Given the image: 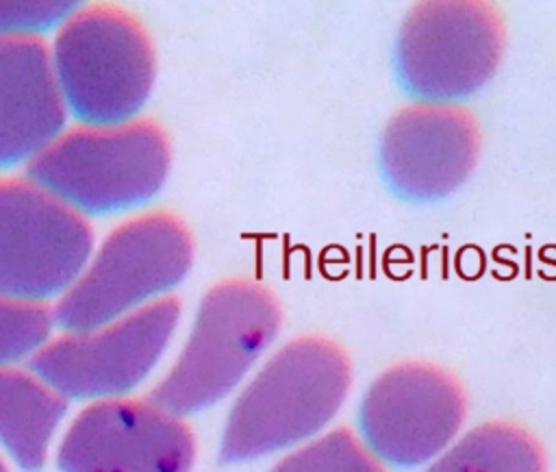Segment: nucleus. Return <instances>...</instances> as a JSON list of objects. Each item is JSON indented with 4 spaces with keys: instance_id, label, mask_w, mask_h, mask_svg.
Here are the masks:
<instances>
[{
    "instance_id": "423d86ee",
    "label": "nucleus",
    "mask_w": 556,
    "mask_h": 472,
    "mask_svg": "<svg viewBox=\"0 0 556 472\" xmlns=\"http://www.w3.org/2000/svg\"><path fill=\"white\" fill-rule=\"evenodd\" d=\"M502 46V20L491 2H419L395 39V76L424 104L463 100L495 74Z\"/></svg>"
},
{
    "instance_id": "f257e3e1",
    "label": "nucleus",
    "mask_w": 556,
    "mask_h": 472,
    "mask_svg": "<svg viewBox=\"0 0 556 472\" xmlns=\"http://www.w3.org/2000/svg\"><path fill=\"white\" fill-rule=\"evenodd\" d=\"M350 381V361L332 341L321 337L289 341L230 407L219 459L241 463L315 435L343 405Z\"/></svg>"
},
{
    "instance_id": "f03ea898",
    "label": "nucleus",
    "mask_w": 556,
    "mask_h": 472,
    "mask_svg": "<svg viewBox=\"0 0 556 472\" xmlns=\"http://www.w3.org/2000/svg\"><path fill=\"white\" fill-rule=\"evenodd\" d=\"M169 172V141L150 120L61 133L26 178L80 215H109L152 200Z\"/></svg>"
},
{
    "instance_id": "6e6552de",
    "label": "nucleus",
    "mask_w": 556,
    "mask_h": 472,
    "mask_svg": "<svg viewBox=\"0 0 556 472\" xmlns=\"http://www.w3.org/2000/svg\"><path fill=\"white\" fill-rule=\"evenodd\" d=\"M93 252L85 218L28 178H0V294L61 298Z\"/></svg>"
},
{
    "instance_id": "a211bd4d",
    "label": "nucleus",
    "mask_w": 556,
    "mask_h": 472,
    "mask_svg": "<svg viewBox=\"0 0 556 472\" xmlns=\"http://www.w3.org/2000/svg\"><path fill=\"white\" fill-rule=\"evenodd\" d=\"M0 472H9V470H7V465H4V461H2V459H0Z\"/></svg>"
},
{
    "instance_id": "4468645a",
    "label": "nucleus",
    "mask_w": 556,
    "mask_h": 472,
    "mask_svg": "<svg viewBox=\"0 0 556 472\" xmlns=\"http://www.w3.org/2000/svg\"><path fill=\"white\" fill-rule=\"evenodd\" d=\"M426 472H545V455L521 426L486 422L463 435Z\"/></svg>"
},
{
    "instance_id": "dca6fc26",
    "label": "nucleus",
    "mask_w": 556,
    "mask_h": 472,
    "mask_svg": "<svg viewBox=\"0 0 556 472\" xmlns=\"http://www.w3.org/2000/svg\"><path fill=\"white\" fill-rule=\"evenodd\" d=\"M54 311L43 302L17 300L0 294V368L33 359L50 339Z\"/></svg>"
},
{
    "instance_id": "2eb2a0df",
    "label": "nucleus",
    "mask_w": 556,
    "mask_h": 472,
    "mask_svg": "<svg viewBox=\"0 0 556 472\" xmlns=\"http://www.w3.org/2000/svg\"><path fill=\"white\" fill-rule=\"evenodd\" d=\"M271 472H384L369 450L348 431L337 428L282 457Z\"/></svg>"
},
{
    "instance_id": "9b49d317",
    "label": "nucleus",
    "mask_w": 556,
    "mask_h": 472,
    "mask_svg": "<svg viewBox=\"0 0 556 472\" xmlns=\"http://www.w3.org/2000/svg\"><path fill=\"white\" fill-rule=\"evenodd\" d=\"M478 150V126L467 111L419 102L389 120L380 139V172L397 198L437 202L467 181Z\"/></svg>"
},
{
    "instance_id": "39448f33",
    "label": "nucleus",
    "mask_w": 556,
    "mask_h": 472,
    "mask_svg": "<svg viewBox=\"0 0 556 472\" xmlns=\"http://www.w3.org/2000/svg\"><path fill=\"white\" fill-rule=\"evenodd\" d=\"M191 259V233L180 218L167 211L137 215L115 226L91 252L59 298L54 322L65 333H83L139 311L176 287Z\"/></svg>"
},
{
    "instance_id": "20e7f679",
    "label": "nucleus",
    "mask_w": 556,
    "mask_h": 472,
    "mask_svg": "<svg viewBox=\"0 0 556 472\" xmlns=\"http://www.w3.org/2000/svg\"><path fill=\"white\" fill-rule=\"evenodd\" d=\"M280 328L274 294L245 278L222 281L202 298L189 337L148 400L174 415L208 409L228 396Z\"/></svg>"
},
{
    "instance_id": "f3484780",
    "label": "nucleus",
    "mask_w": 556,
    "mask_h": 472,
    "mask_svg": "<svg viewBox=\"0 0 556 472\" xmlns=\"http://www.w3.org/2000/svg\"><path fill=\"white\" fill-rule=\"evenodd\" d=\"M78 11L76 2H0V37L39 39L61 28Z\"/></svg>"
},
{
    "instance_id": "1a4fd4ad",
    "label": "nucleus",
    "mask_w": 556,
    "mask_h": 472,
    "mask_svg": "<svg viewBox=\"0 0 556 472\" xmlns=\"http://www.w3.org/2000/svg\"><path fill=\"white\" fill-rule=\"evenodd\" d=\"M465 420L460 385L430 363H400L365 392L358 426L367 448L397 468L437 457Z\"/></svg>"
},
{
    "instance_id": "ddd939ff",
    "label": "nucleus",
    "mask_w": 556,
    "mask_h": 472,
    "mask_svg": "<svg viewBox=\"0 0 556 472\" xmlns=\"http://www.w3.org/2000/svg\"><path fill=\"white\" fill-rule=\"evenodd\" d=\"M67 400L39 376L0 368V446L22 472H39Z\"/></svg>"
},
{
    "instance_id": "7ed1b4c3",
    "label": "nucleus",
    "mask_w": 556,
    "mask_h": 472,
    "mask_svg": "<svg viewBox=\"0 0 556 472\" xmlns=\"http://www.w3.org/2000/svg\"><path fill=\"white\" fill-rule=\"evenodd\" d=\"M50 63L65 111L83 126L132 122L156 67L143 26L113 4L78 9L56 30Z\"/></svg>"
},
{
    "instance_id": "0eeeda50",
    "label": "nucleus",
    "mask_w": 556,
    "mask_h": 472,
    "mask_svg": "<svg viewBox=\"0 0 556 472\" xmlns=\"http://www.w3.org/2000/svg\"><path fill=\"white\" fill-rule=\"evenodd\" d=\"M180 320V302L161 298L104 326L48 341L30 370L65 400L124 398L156 368Z\"/></svg>"
},
{
    "instance_id": "9d476101",
    "label": "nucleus",
    "mask_w": 556,
    "mask_h": 472,
    "mask_svg": "<svg viewBox=\"0 0 556 472\" xmlns=\"http://www.w3.org/2000/svg\"><path fill=\"white\" fill-rule=\"evenodd\" d=\"M193 459L191 428L148 398L91 402L56 450L59 472H189Z\"/></svg>"
},
{
    "instance_id": "f8f14e48",
    "label": "nucleus",
    "mask_w": 556,
    "mask_h": 472,
    "mask_svg": "<svg viewBox=\"0 0 556 472\" xmlns=\"http://www.w3.org/2000/svg\"><path fill=\"white\" fill-rule=\"evenodd\" d=\"M65 115L46 44L0 37V170L30 163L61 135Z\"/></svg>"
}]
</instances>
